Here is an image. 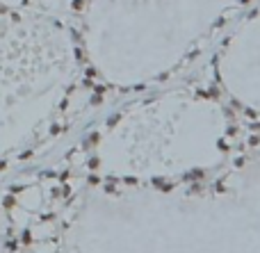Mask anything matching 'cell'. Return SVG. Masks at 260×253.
Returning <instances> with one entry per match:
<instances>
[{"label":"cell","mask_w":260,"mask_h":253,"mask_svg":"<svg viewBox=\"0 0 260 253\" xmlns=\"http://www.w3.org/2000/svg\"><path fill=\"white\" fill-rule=\"evenodd\" d=\"M249 0H91L87 41L98 60L121 41L123 50L139 57L155 53L153 64L167 62L194 50L210 32L224 23L230 12Z\"/></svg>","instance_id":"obj_1"}]
</instances>
